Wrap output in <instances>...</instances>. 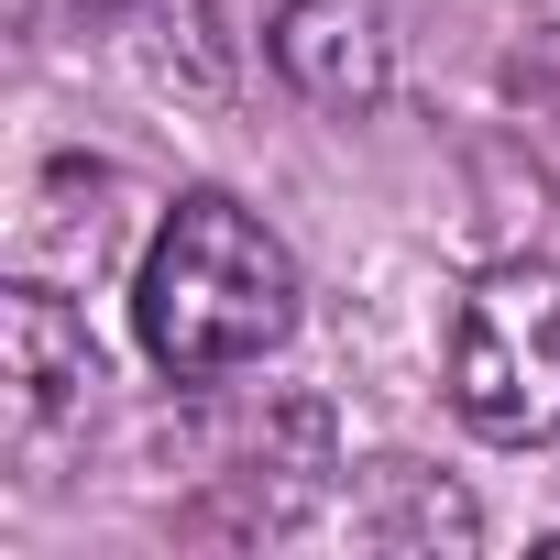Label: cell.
<instances>
[{
    "instance_id": "3957f363",
    "label": "cell",
    "mask_w": 560,
    "mask_h": 560,
    "mask_svg": "<svg viewBox=\"0 0 560 560\" xmlns=\"http://www.w3.org/2000/svg\"><path fill=\"white\" fill-rule=\"evenodd\" d=\"M264 56H275V78H287L308 110L352 121V110H374L396 89V12L385 0H287Z\"/></svg>"
},
{
    "instance_id": "6da1fadb",
    "label": "cell",
    "mask_w": 560,
    "mask_h": 560,
    "mask_svg": "<svg viewBox=\"0 0 560 560\" xmlns=\"http://www.w3.org/2000/svg\"><path fill=\"white\" fill-rule=\"evenodd\" d=\"M132 319L176 385H220L298 330V264L242 198L198 187L154 220V242L132 264Z\"/></svg>"
},
{
    "instance_id": "8992f818",
    "label": "cell",
    "mask_w": 560,
    "mask_h": 560,
    "mask_svg": "<svg viewBox=\"0 0 560 560\" xmlns=\"http://www.w3.org/2000/svg\"><path fill=\"white\" fill-rule=\"evenodd\" d=\"M374 494L385 505H352V538H374V549H472L483 538V516L451 483H429L418 462H374Z\"/></svg>"
},
{
    "instance_id": "7a4b0ae2",
    "label": "cell",
    "mask_w": 560,
    "mask_h": 560,
    "mask_svg": "<svg viewBox=\"0 0 560 560\" xmlns=\"http://www.w3.org/2000/svg\"><path fill=\"white\" fill-rule=\"evenodd\" d=\"M451 407L472 440L527 451L560 429V264H483L451 308Z\"/></svg>"
},
{
    "instance_id": "5b68a950",
    "label": "cell",
    "mask_w": 560,
    "mask_h": 560,
    "mask_svg": "<svg viewBox=\"0 0 560 560\" xmlns=\"http://www.w3.org/2000/svg\"><path fill=\"white\" fill-rule=\"evenodd\" d=\"M121 34H132V56H143V78L154 89H176V100H231V23H220V0H121L110 12Z\"/></svg>"
},
{
    "instance_id": "52a82bcc",
    "label": "cell",
    "mask_w": 560,
    "mask_h": 560,
    "mask_svg": "<svg viewBox=\"0 0 560 560\" xmlns=\"http://www.w3.org/2000/svg\"><path fill=\"white\" fill-rule=\"evenodd\" d=\"M12 12L45 34V23H89V12H121V0H12Z\"/></svg>"
},
{
    "instance_id": "277c9868",
    "label": "cell",
    "mask_w": 560,
    "mask_h": 560,
    "mask_svg": "<svg viewBox=\"0 0 560 560\" xmlns=\"http://www.w3.org/2000/svg\"><path fill=\"white\" fill-rule=\"evenodd\" d=\"M0 385H12V429H56L89 407L100 385V352H89V319L45 287V275H23L12 298H0Z\"/></svg>"
}]
</instances>
